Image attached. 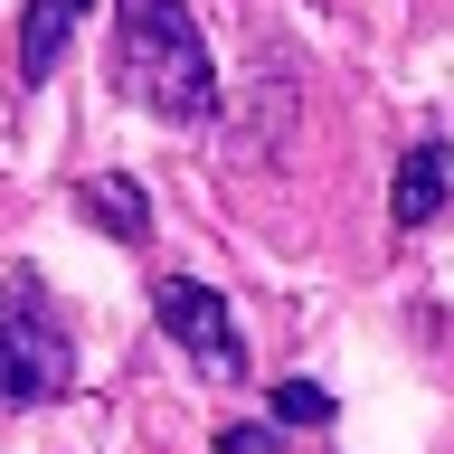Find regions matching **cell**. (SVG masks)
I'll return each instance as SVG.
<instances>
[{"instance_id": "6", "label": "cell", "mask_w": 454, "mask_h": 454, "mask_svg": "<svg viewBox=\"0 0 454 454\" xmlns=\"http://www.w3.org/2000/svg\"><path fill=\"white\" fill-rule=\"evenodd\" d=\"M445 170H454V152H445L435 133H426L417 152L397 161V199H388V208H397V227H426L435 208H445Z\"/></svg>"}, {"instance_id": "7", "label": "cell", "mask_w": 454, "mask_h": 454, "mask_svg": "<svg viewBox=\"0 0 454 454\" xmlns=\"http://www.w3.org/2000/svg\"><path fill=\"white\" fill-rule=\"evenodd\" d=\"M265 407H275V426H332V388H312V379H284Z\"/></svg>"}, {"instance_id": "2", "label": "cell", "mask_w": 454, "mask_h": 454, "mask_svg": "<svg viewBox=\"0 0 454 454\" xmlns=\"http://www.w3.org/2000/svg\"><path fill=\"white\" fill-rule=\"evenodd\" d=\"M76 388V340L48 312L38 275H0V407H48Z\"/></svg>"}, {"instance_id": "4", "label": "cell", "mask_w": 454, "mask_h": 454, "mask_svg": "<svg viewBox=\"0 0 454 454\" xmlns=\"http://www.w3.org/2000/svg\"><path fill=\"white\" fill-rule=\"evenodd\" d=\"M85 10H95V0H28V10H20V76L28 85L57 76V57H67V38H76Z\"/></svg>"}, {"instance_id": "5", "label": "cell", "mask_w": 454, "mask_h": 454, "mask_svg": "<svg viewBox=\"0 0 454 454\" xmlns=\"http://www.w3.org/2000/svg\"><path fill=\"white\" fill-rule=\"evenodd\" d=\"M76 208L105 227V237H123V247H152V199H142L123 170H95V180H76Z\"/></svg>"}, {"instance_id": "8", "label": "cell", "mask_w": 454, "mask_h": 454, "mask_svg": "<svg viewBox=\"0 0 454 454\" xmlns=\"http://www.w3.org/2000/svg\"><path fill=\"white\" fill-rule=\"evenodd\" d=\"M218 454H275V435H265V426H227Z\"/></svg>"}, {"instance_id": "1", "label": "cell", "mask_w": 454, "mask_h": 454, "mask_svg": "<svg viewBox=\"0 0 454 454\" xmlns=\"http://www.w3.org/2000/svg\"><path fill=\"white\" fill-rule=\"evenodd\" d=\"M114 95L161 114V123L218 114V67H208L190 0H114Z\"/></svg>"}, {"instance_id": "3", "label": "cell", "mask_w": 454, "mask_h": 454, "mask_svg": "<svg viewBox=\"0 0 454 454\" xmlns=\"http://www.w3.org/2000/svg\"><path fill=\"white\" fill-rule=\"evenodd\" d=\"M152 322H161V332L180 340V360H199L208 379H247V340H237L227 294H208V284H190V275H161L152 284Z\"/></svg>"}]
</instances>
